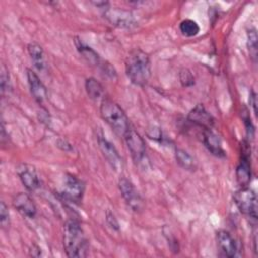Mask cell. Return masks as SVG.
<instances>
[{"label":"cell","instance_id":"24","mask_svg":"<svg viewBox=\"0 0 258 258\" xmlns=\"http://www.w3.org/2000/svg\"><path fill=\"white\" fill-rule=\"evenodd\" d=\"M179 82L182 87L188 88L195 85V78L188 69H181L178 74Z\"/></svg>","mask_w":258,"mask_h":258},{"label":"cell","instance_id":"11","mask_svg":"<svg viewBox=\"0 0 258 258\" xmlns=\"http://www.w3.org/2000/svg\"><path fill=\"white\" fill-rule=\"evenodd\" d=\"M187 120L197 125L198 127L205 129H212L215 125V118L213 115L205 108L203 104L196 105L188 113Z\"/></svg>","mask_w":258,"mask_h":258},{"label":"cell","instance_id":"13","mask_svg":"<svg viewBox=\"0 0 258 258\" xmlns=\"http://www.w3.org/2000/svg\"><path fill=\"white\" fill-rule=\"evenodd\" d=\"M26 77L30 93L37 104L42 105L47 97V90L36 73L30 69L26 70Z\"/></svg>","mask_w":258,"mask_h":258},{"label":"cell","instance_id":"26","mask_svg":"<svg viewBox=\"0 0 258 258\" xmlns=\"http://www.w3.org/2000/svg\"><path fill=\"white\" fill-rule=\"evenodd\" d=\"M106 222L111 229H113L115 231H119V223H118L116 217L114 216V214L110 211H107V213H106Z\"/></svg>","mask_w":258,"mask_h":258},{"label":"cell","instance_id":"23","mask_svg":"<svg viewBox=\"0 0 258 258\" xmlns=\"http://www.w3.org/2000/svg\"><path fill=\"white\" fill-rule=\"evenodd\" d=\"M257 32L255 28H250L247 32V45L250 51V55L254 61L257 57Z\"/></svg>","mask_w":258,"mask_h":258},{"label":"cell","instance_id":"10","mask_svg":"<svg viewBox=\"0 0 258 258\" xmlns=\"http://www.w3.org/2000/svg\"><path fill=\"white\" fill-rule=\"evenodd\" d=\"M97 140H98V144H99V147H100L103 155L108 160V162L110 163L112 168L116 171L120 170L122 168L123 161H122V157L120 156V154H119L117 148L114 146V144H112L102 133L97 135Z\"/></svg>","mask_w":258,"mask_h":258},{"label":"cell","instance_id":"17","mask_svg":"<svg viewBox=\"0 0 258 258\" xmlns=\"http://www.w3.org/2000/svg\"><path fill=\"white\" fill-rule=\"evenodd\" d=\"M236 177L241 187L249 185L251 180V161L249 153L245 149L242 151V156L236 169Z\"/></svg>","mask_w":258,"mask_h":258},{"label":"cell","instance_id":"19","mask_svg":"<svg viewBox=\"0 0 258 258\" xmlns=\"http://www.w3.org/2000/svg\"><path fill=\"white\" fill-rule=\"evenodd\" d=\"M85 88L86 92L89 96V98L93 101H99L103 100L105 91L102 84L97 81L95 78H88L85 82Z\"/></svg>","mask_w":258,"mask_h":258},{"label":"cell","instance_id":"8","mask_svg":"<svg viewBox=\"0 0 258 258\" xmlns=\"http://www.w3.org/2000/svg\"><path fill=\"white\" fill-rule=\"evenodd\" d=\"M103 15L113 25L121 28H132L136 25L133 14L128 10L109 6L103 9Z\"/></svg>","mask_w":258,"mask_h":258},{"label":"cell","instance_id":"28","mask_svg":"<svg viewBox=\"0 0 258 258\" xmlns=\"http://www.w3.org/2000/svg\"><path fill=\"white\" fill-rule=\"evenodd\" d=\"M147 135L149 136V138L151 139H154V140H159L161 141L162 140V132L160 131V129L158 128H152V129H149Z\"/></svg>","mask_w":258,"mask_h":258},{"label":"cell","instance_id":"14","mask_svg":"<svg viewBox=\"0 0 258 258\" xmlns=\"http://www.w3.org/2000/svg\"><path fill=\"white\" fill-rule=\"evenodd\" d=\"M14 208L24 217L33 219L36 215L37 209L33 200L25 192H19L13 198Z\"/></svg>","mask_w":258,"mask_h":258},{"label":"cell","instance_id":"29","mask_svg":"<svg viewBox=\"0 0 258 258\" xmlns=\"http://www.w3.org/2000/svg\"><path fill=\"white\" fill-rule=\"evenodd\" d=\"M250 105L252 106V108H253V112H254V114L255 115H257V109H256V106H257V101H256V94H255V92L254 91H252L251 92V94H250Z\"/></svg>","mask_w":258,"mask_h":258},{"label":"cell","instance_id":"5","mask_svg":"<svg viewBox=\"0 0 258 258\" xmlns=\"http://www.w3.org/2000/svg\"><path fill=\"white\" fill-rule=\"evenodd\" d=\"M75 44H76V47L79 51V53L88 61L90 62L91 64H94L98 68H100L102 70V72L104 74H106L107 76L111 77V78H114L115 75H116V72L114 70V68L111 67L110 63H108L107 61L103 60L100 55L93 49L91 48L90 46H88L87 44H85L82 39L80 38H76L75 40Z\"/></svg>","mask_w":258,"mask_h":258},{"label":"cell","instance_id":"16","mask_svg":"<svg viewBox=\"0 0 258 258\" xmlns=\"http://www.w3.org/2000/svg\"><path fill=\"white\" fill-rule=\"evenodd\" d=\"M203 143L212 154L218 157H225L226 152L222 146L221 138L212 129L203 130Z\"/></svg>","mask_w":258,"mask_h":258},{"label":"cell","instance_id":"27","mask_svg":"<svg viewBox=\"0 0 258 258\" xmlns=\"http://www.w3.org/2000/svg\"><path fill=\"white\" fill-rule=\"evenodd\" d=\"M243 120H244V124H245V127H246V132H247V136L248 138H253L254 137V126L252 124V121L250 119V116L248 114H246V116L243 117Z\"/></svg>","mask_w":258,"mask_h":258},{"label":"cell","instance_id":"7","mask_svg":"<svg viewBox=\"0 0 258 258\" xmlns=\"http://www.w3.org/2000/svg\"><path fill=\"white\" fill-rule=\"evenodd\" d=\"M118 187L124 201L132 211L140 212L143 209V200L134 184L128 178L121 177L118 182Z\"/></svg>","mask_w":258,"mask_h":258},{"label":"cell","instance_id":"3","mask_svg":"<svg viewBox=\"0 0 258 258\" xmlns=\"http://www.w3.org/2000/svg\"><path fill=\"white\" fill-rule=\"evenodd\" d=\"M100 114L110 128L122 138L131 128L129 119L123 109L109 98H104L101 101Z\"/></svg>","mask_w":258,"mask_h":258},{"label":"cell","instance_id":"6","mask_svg":"<svg viewBox=\"0 0 258 258\" xmlns=\"http://www.w3.org/2000/svg\"><path fill=\"white\" fill-rule=\"evenodd\" d=\"M135 163H142L146 157V147L143 138L132 127L123 137Z\"/></svg>","mask_w":258,"mask_h":258},{"label":"cell","instance_id":"20","mask_svg":"<svg viewBox=\"0 0 258 258\" xmlns=\"http://www.w3.org/2000/svg\"><path fill=\"white\" fill-rule=\"evenodd\" d=\"M175 159L179 166L185 170H195L197 167V163L194 157L183 149H175Z\"/></svg>","mask_w":258,"mask_h":258},{"label":"cell","instance_id":"4","mask_svg":"<svg viewBox=\"0 0 258 258\" xmlns=\"http://www.w3.org/2000/svg\"><path fill=\"white\" fill-rule=\"evenodd\" d=\"M234 202L239 211L250 219H257V197L249 186H243L234 194Z\"/></svg>","mask_w":258,"mask_h":258},{"label":"cell","instance_id":"15","mask_svg":"<svg viewBox=\"0 0 258 258\" xmlns=\"http://www.w3.org/2000/svg\"><path fill=\"white\" fill-rule=\"evenodd\" d=\"M217 244L220 251L223 253L224 256L232 258L235 257L237 254V244L231 234L226 230H220L217 232L216 235Z\"/></svg>","mask_w":258,"mask_h":258},{"label":"cell","instance_id":"25","mask_svg":"<svg viewBox=\"0 0 258 258\" xmlns=\"http://www.w3.org/2000/svg\"><path fill=\"white\" fill-rule=\"evenodd\" d=\"M0 223L2 229L6 230L10 226V215L8 211V207L4 202H1L0 205Z\"/></svg>","mask_w":258,"mask_h":258},{"label":"cell","instance_id":"1","mask_svg":"<svg viewBox=\"0 0 258 258\" xmlns=\"http://www.w3.org/2000/svg\"><path fill=\"white\" fill-rule=\"evenodd\" d=\"M62 241L64 252L68 257L83 258L88 255V240L77 220L69 219L64 223Z\"/></svg>","mask_w":258,"mask_h":258},{"label":"cell","instance_id":"21","mask_svg":"<svg viewBox=\"0 0 258 258\" xmlns=\"http://www.w3.org/2000/svg\"><path fill=\"white\" fill-rule=\"evenodd\" d=\"M179 30L183 36L192 37L200 32V26L192 19H183L179 24Z\"/></svg>","mask_w":258,"mask_h":258},{"label":"cell","instance_id":"18","mask_svg":"<svg viewBox=\"0 0 258 258\" xmlns=\"http://www.w3.org/2000/svg\"><path fill=\"white\" fill-rule=\"evenodd\" d=\"M27 51L34 67L38 71H44L46 68V60L42 47L36 42H31L27 46Z\"/></svg>","mask_w":258,"mask_h":258},{"label":"cell","instance_id":"2","mask_svg":"<svg viewBox=\"0 0 258 258\" xmlns=\"http://www.w3.org/2000/svg\"><path fill=\"white\" fill-rule=\"evenodd\" d=\"M125 71L132 84L144 87L151 76V64L148 54L139 48L130 51L125 60Z\"/></svg>","mask_w":258,"mask_h":258},{"label":"cell","instance_id":"9","mask_svg":"<svg viewBox=\"0 0 258 258\" xmlns=\"http://www.w3.org/2000/svg\"><path fill=\"white\" fill-rule=\"evenodd\" d=\"M85 192V183L77 176L67 173L63 180V189L61 196L73 203H79Z\"/></svg>","mask_w":258,"mask_h":258},{"label":"cell","instance_id":"12","mask_svg":"<svg viewBox=\"0 0 258 258\" xmlns=\"http://www.w3.org/2000/svg\"><path fill=\"white\" fill-rule=\"evenodd\" d=\"M16 172L27 190L34 191L40 186V180L34 166L27 163H21L16 167Z\"/></svg>","mask_w":258,"mask_h":258},{"label":"cell","instance_id":"22","mask_svg":"<svg viewBox=\"0 0 258 258\" xmlns=\"http://www.w3.org/2000/svg\"><path fill=\"white\" fill-rule=\"evenodd\" d=\"M0 87H1V95L4 97L6 95H9V93L12 90V84L10 80V75L8 70L5 68L4 64L1 67L0 71Z\"/></svg>","mask_w":258,"mask_h":258}]
</instances>
